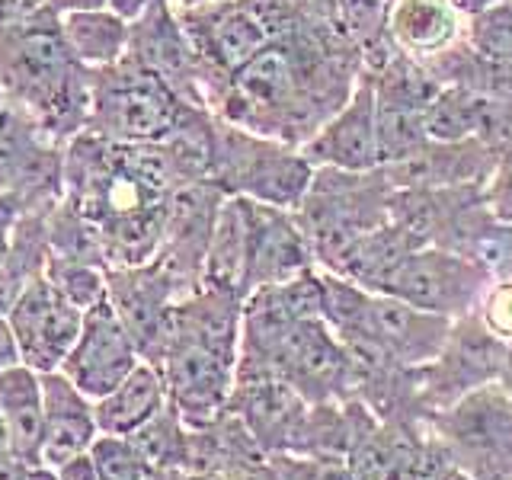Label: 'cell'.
<instances>
[{
	"instance_id": "1",
	"label": "cell",
	"mask_w": 512,
	"mask_h": 480,
	"mask_svg": "<svg viewBox=\"0 0 512 480\" xmlns=\"http://www.w3.org/2000/svg\"><path fill=\"white\" fill-rule=\"evenodd\" d=\"M365 55L333 23V4H304L301 16L218 84L208 109L218 119L301 148L340 112Z\"/></svg>"
},
{
	"instance_id": "2",
	"label": "cell",
	"mask_w": 512,
	"mask_h": 480,
	"mask_svg": "<svg viewBox=\"0 0 512 480\" xmlns=\"http://www.w3.org/2000/svg\"><path fill=\"white\" fill-rule=\"evenodd\" d=\"M0 77L45 128L61 135L87 128L90 68L71 55L61 20L48 10L36 7L0 36Z\"/></svg>"
},
{
	"instance_id": "3",
	"label": "cell",
	"mask_w": 512,
	"mask_h": 480,
	"mask_svg": "<svg viewBox=\"0 0 512 480\" xmlns=\"http://www.w3.org/2000/svg\"><path fill=\"white\" fill-rule=\"evenodd\" d=\"M202 112L186 103L164 77L125 52L122 61L90 71L87 128L119 144H160L180 135Z\"/></svg>"
},
{
	"instance_id": "4",
	"label": "cell",
	"mask_w": 512,
	"mask_h": 480,
	"mask_svg": "<svg viewBox=\"0 0 512 480\" xmlns=\"http://www.w3.org/2000/svg\"><path fill=\"white\" fill-rule=\"evenodd\" d=\"M391 199L394 186L384 167L368 173L314 167L311 186L295 208V218L314 250V260L327 269L359 237L388 224Z\"/></svg>"
},
{
	"instance_id": "5",
	"label": "cell",
	"mask_w": 512,
	"mask_h": 480,
	"mask_svg": "<svg viewBox=\"0 0 512 480\" xmlns=\"http://www.w3.org/2000/svg\"><path fill=\"white\" fill-rule=\"evenodd\" d=\"M314 164L295 144L263 138L215 116L212 180L228 196H247L295 212L311 186Z\"/></svg>"
},
{
	"instance_id": "6",
	"label": "cell",
	"mask_w": 512,
	"mask_h": 480,
	"mask_svg": "<svg viewBox=\"0 0 512 480\" xmlns=\"http://www.w3.org/2000/svg\"><path fill=\"white\" fill-rule=\"evenodd\" d=\"M301 10V0H205V4L176 7L186 36L212 71V93L224 77L292 26Z\"/></svg>"
},
{
	"instance_id": "7",
	"label": "cell",
	"mask_w": 512,
	"mask_h": 480,
	"mask_svg": "<svg viewBox=\"0 0 512 480\" xmlns=\"http://www.w3.org/2000/svg\"><path fill=\"white\" fill-rule=\"evenodd\" d=\"M493 282L490 266L445 247H416L400 260L375 292L394 295L413 308L448 320L468 317Z\"/></svg>"
},
{
	"instance_id": "8",
	"label": "cell",
	"mask_w": 512,
	"mask_h": 480,
	"mask_svg": "<svg viewBox=\"0 0 512 480\" xmlns=\"http://www.w3.org/2000/svg\"><path fill=\"white\" fill-rule=\"evenodd\" d=\"M372 74L381 167H388L429 141L426 119L442 84L426 71L420 58L407 55L404 48H394Z\"/></svg>"
},
{
	"instance_id": "9",
	"label": "cell",
	"mask_w": 512,
	"mask_h": 480,
	"mask_svg": "<svg viewBox=\"0 0 512 480\" xmlns=\"http://www.w3.org/2000/svg\"><path fill=\"white\" fill-rule=\"evenodd\" d=\"M128 55L164 77L186 103L208 109V93H212L215 80L196 45L186 36L173 0H151L148 10L132 23Z\"/></svg>"
},
{
	"instance_id": "10",
	"label": "cell",
	"mask_w": 512,
	"mask_h": 480,
	"mask_svg": "<svg viewBox=\"0 0 512 480\" xmlns=\"http://www.w3.org/2000/svg\"><path fill=\"white\" fill-rule=\"evenodd\" d=\"M7 317L23 362L39 375L58 372L84 327V311L64 298L48 276L32 279L10 304Z\"/></svg>"
},
{
	"instance_id": "11",
	"label": "cell",
	"mask_w": 512,
	"mask_h": 480,
	"mask_svg": "<svg viewBox=\"0 0 512 480\" xmlns=\"http://www.w3.org/2000/svg\"><path fill=\"white\" fill-rule=\"evenodd\" d=\"M141 365V352L132 340V333L122 324L119 311L112 301L93 304L84 311V327L68 359L61 362L58 372L68 375L87 397L100 400L112 394L119 384Z\"/></svg>"
},
{
	"instance_id": "12",
	"label": "cell",
	"mask_w": 512,
	"mask_h": 480,
	"mask_svg": "<svg viewBox=\"0 0 512 480\" xmlns=\"http://www.w3.org/2000/svg\"><path fill=\"white\" fill-rule=\"evenodd\" d=\"M301 154L314 167H340L352 173H368L381 167L378 148V122H375V74L362 71L349 103L301 144Z\"/></svg>"
},
{
	"instance_id": "13",
	"label": "cell",
	"mask_w": 512,
	"mask_h": 480,
	"mask_svg": "<svg viewBox=\"0 0 512 480\" xmlns=\"http://www.w3.org/2000/svg\"><path fill=\"white\" fill-rule=\"evenodd\" d=\"M455 320L413 308L394 295L368 292L359 324L346 333H365L378 340L397 362H426L439 359L452 336Z\"/></svg>"
},
{
	"instance_id": "14",
	"label": "cell",
	"mask_w": 512,
	"mask_h": 480,
	"mask_svg": "<svg viewBox=\"0 0 512 480\" xmlns=\"http://www.w3.org/2000/svg\"><path fill=\"white\" fill-rule=\"evenodd\" d=\"M496 170V151L480 138L464 141H426L404 160L384 167L394 189H452L487 186Z\"/></svg>"
},
{
	"instance_id": "15",
	"label": "cell",
	"mask_w": 512,
	"mask_h": 480,
	"mask_svg": "<svg viewBox=\"0 0 512 480\" xmlns=\"http://www.w3.org/2000/svg\"><path fill=\"white\" fill-rule=\"evenodd\" d=\"M314 250L295 212L250 199V272L247 295L260 285H279L311 269Z\"/></svg>"
},
{
	"instance_id": "16",
	"label": "cell",
	"mask_w": 512,
	"mask_h": 480,
	"mask_svg": "<svg viewBox=\"0 0 512 480\" xmlns=\"http://www.w3.org/2000/svg\"><path fill=\"white\" fill-rule=\"evenodd\" d=\"M42 397H45V439H42V464L61 468L77 455H87L96 442V413L87 404V394L64 372H42Z\"/></svg>"
},
{
	"instance_id": "17",
	"label": "cell",
	"mask_w": 512,
	"mask_h": 480,
	"mask_svg": "<svg viewBox=\"0 0 512 480\" xmlns=\"http://www.w3.org/2000/svg\"><path fill=\"white\" fill-rule=\"evenodd\" d=\"M0 416L10 432V455L26 468L42 464L45 439V397L42 375L26 362L0 372Z\"/></svg>"
},
{
	"instance_id": "18",
	"label": "cell",
	"mask_w": 512,
	"mask_h": 480,
	"mask_svg": "<svg viewBox=\"0 0 512 480\" xmlns=\"http://www.w3.org/2000/svg\"><path fill=\"white\" fill-rule=\"evenodd\" d=\"M512 116V106L490 100L484 93L464 90V87H439L436 100L429 106L426 132L432 141H464L480 138L493 144L500 128Z\"/></svg>"
},
{
	"instance_id": "19",
	"label": "cell",
	"mask_w": 512,
	"mask_h": 480,
	"mask_svg": "<svg viewBox=\"0 0 512 480\" xmlns=\"http://www.w3.org/2000/svg\"><path fill=\"white\" fill-rule=\"evenodd\" d=\"M461 20L464 16L452 7V0H394L388 32L397 48L426 61L464 39Z\"/></svg>"
},
{
	"instance_id": "20",
	"label": "cell",
	"mask_w": 512,
	"mask_h": 480,
	"mask_svg": "<svg viewBox=\"0 0 512 480\" xmlns=\"http://www.w3.org/2000/svg\"><path fill=\"white\" fill-rule=\"evenodd\" d=\"M164 391L167 381L157 375V368L141 362L116 391L96 400V426L106 436H135L141 426H148L164 410Z\"/></svg>"
},
{
	"instance_id": "21",
	"label": "cell",
	"mask_w": 512,
	"mask_h": 480,
	"mask_svg": "<svg viewBox=\"0 0 512 480\" xmlns=\"http://www.w3.org/2000/svg\"><path fill=\"white\" fill-rule=\"evenodd\" d=\"M61 32L68 42L71 55L84 64V68H109L125 58L128 52V32L132 23L112 10H87V13H68L61 16Z\"/></svg>"
},
{
	"instance_id": "22",
	"label": "cell",
	"mask_w": 512,
	"mask_h": 480,
	"mask_svg": "<svg viewBox=\"0 0 512 480\" xmlns=\"http://www.w3.org/2000/svg\"><path fill=\"white\" fill-rule=\"evenodd\" d=\"M391 0H333V23L365 55V68L375 71L394 52L388 32Z\"/></svg>"
},
{
	"instance_id": "23",
	"label": "cell",
	"mask_w": 512,
	"mask_h": 480,
	"mask_svg": "<svg viewBox=\"0 0 512 480\" xmlns=\"http://www.w3.org/2000/svg\"><path fill=\"white\" fill-rule=\"evenodd\" d=\"M45 276L55 282L58 292L77 304L80 311H90L93 304L109 298V279L96 263H80V260H61V256H48Z\"/></svg>"
},
{
	"instance_id": "24",
	"label": "cell",
	"mask_w": 512,
	"mask_h": 480,
	"mask_svg": "<svg viewBox=\"0 0 512 480\" xmlns=\"http://www.w3.org/2000/svg\"><path fill=\"white\" fill-rule=\"evenodd\" d=\"M90 458L100 480H144L148 461L125 436H100L90 445Z\"/></svg>"
},
{
	"instance_id": "25",
	"label": "cell",
	"mask_w": 512,
	"mask_h": 480,
	"mask_svg": "<svg viewBox=\"0 0 512 480\" xmlns=\"http://www.w3.org/2000/svg\"><path fill=\"white\" fill-rule=\"evenodd\" d=\"M464 39L484 55L512 58V0L480 16H471L468 26H464Z\"/></svg>"
},
{
	"instance_id": "26",
	"label": "cell",
	"mask_w": 512,
	"mask_h": 480,
	"mask_svg": "<svg viewBox=\"0 0 512 480\" xmlns=\"http://www.w3.org/2000/svg\"><path fill=\"white\" fill-rule=\"evenodd\" d=\"M490 148L496 151V170L487 183V202L496 218L512 224V116L506 119Z\"/></svg>"
},
{
	"instance_id": "27",
	"label": "cell",
	"mask_w": 512,
	"mask_h": 480,
	"mask_svg": "<svg viewBox=\"0 0 512 480\" xmlns=\"http://www.w3.org/2000/svg\"><path fill=\"white\" fill-rule=\"evenodd\" d=\"M135 448L141 452V458L148 464H167L176 452L183 448V439L180 432H176L173 423L160 420V413L154 416V420L148 426H141L135 436H132Z\"/></svg>"
},
{
	"instance_id": "28",
	"label": "cell",
	"mask_w": 512,
	"mask_h": 480,
	"mask_svg": "<svg viewBox=\"0 0 512 480\" xmlns=\"http://www.w3.org/2000/svg\"><path fill=\"white\" fill-rule=\"evenodd\" d=\"M480 317L500 340H512V279H500L487 288Z\"/></svg>"
},
{
	"instance_id": "29",
	"label": "cell",
	"mask_w": 512,
	"mask_h": 480,
	"mask_svg": "<svg viewBox=\"0 0 512 480\" xmlns=\"http://www.w3.org/2000/svg\"><path fill=\"white\" fill-rule=\"evenodd\" d=\"M23 362V352H20V343H16V333L10 327V317L0 314V372L10 365H20Z\"/></svg>"
},
{
	"instance_id": "30",
	"label": "cell",
	"mask_w": 512,
	"mask_h": 480,
	"mask_svg": "<svg viewBox=\"0 0 512 480\" xmlns=\"http://www.w3.org/2000/svg\"><path fill=\"white\" fill-rule=\"evenodd\" d=\"M42 10L52 16H68V13H87V10H106V0H42Z\"/></svg>"
},
{
	"instance_id": "31",
	"label": "cell",
	"mask_w": 512,
	"mask_h": 480,
	"mask_svg": "<svg viewBox=\"0 0 512 480\" xmlns=\"http://www.w3.org/2000/svg\"><path fill=\"white\" fill-rule=\"evenodd\" d=\"M10 247H13V212H10V205L0 199V272L7 269Z\"/></svg>"
},
{
	"instance_id": "32",
	"label": "cell",
	"mask_w": 512,
	"mask_h": 480,
	"mask_svg": "<svg viewBox=\"0 0 512 480\" xmlns=\"http://www.w3.org/2000/svg\"><path fill=\"white\" fill-rule=\"evenodd\" d=\"M32 10H36V7H29L26 0H0V36H4L10 26L26 20Z\"/></svg>"
},
{
	"instance_id": "33",
	"label": "cell",
	"mask_w": 512,
	"mask_h": 480,
	"mask_svg": "<svg viewBox=\"0 0 512 480\" xmlns=\"http://www.w3.org/2000/svg\"><path fill=\"white\" fill-rule=\"evenodd\" d=\"M148 4H151V0H106V10L122 16L125 23H135L138 16L148 10Z\"/></svg>"
},
{
	"instance_id": "34",
	"label": "cell",
	"mask_w": 512,
	"mask_h": 480,
	"mask_svg": "<svg viewBox=\"0 0 512 480\" xmlns=\"http://www.w3.org/2000/svg\"><path fill=\"white\" fill-rule=\"evenodd\" d=\"M500 4H506V0H452V7L464 16V20H471V16L487 13V10L500 7Z\"/></svg>"
},
{
	"instance_id": "35",
	"label": "cell",
	"mask_w": 512,
	"mask_h": 480,
	"mask_svg": "<svg viewBox=\"0 0 512 480\" xmlns=\"http://www.w3.org/2000/svg\"><path fill=\"white\" fill-rule=\"evenodd\" d=\"M308 480H356L346 468H340V464H333V461H324V464H317V468L308 474Z\"/></svg>"
},
{
	"instance_id": "36",
	"label": "cell",
	"mask_w": 512,
	"mask_h": 480,
	"mask_svg": "<svg viewBox=\"0 0 512 480\" xmlns=\"http://www.w3.org/2000/svg\"><path fill=\"white\" fill-rule=\"evenodd\" d=\"M26 464L16 458H4L0 461V480H26Z\"/></svg>"
},
{
	"instance_id": "37",
	"label": "cell",
	"mask_w": 512,
	"mask_h": 480,
	"mask_svg": "<svg viewBox=\"0 0 512 480\" xmlns=\"http://www.w3.org/2000/svg\"><path fill=\"white\" fill-rule=\"evenodd\" d=\"M4 458H13V455H10V432H7L4 416H0V461Z\"/></svg>"
},
{
	"instance_id": "38",
	"label": "cell",
	"mask_w": 512,
	"mask_h": 480,
	"mask_svg": "<svg viewBox=\"0 0 512 480\" xmlns=\"http://www.w3.org/2000/svg\"><path fill=\"white\" fill-rule=\"evenodd\" d=\"M176 7H192V4H205V0H173Z\"/></svg>"
},
{
	"instance_id": "39",
	"label": "cell",
	"mask_w": 512,
	"mask_h": 480,
	"mask_svg": "<svg viewBox=\"0 0 512 480\" xmlns=\"http://www.w3.org/2000/svg\"><path fill=\"white\" fill-rule=\"evenodd\" d=\"M301 4H333V0H301Z\"/></svg>"
},
{
	"instance_id": "40",
	"label": "cell",
	"mask_w": 512,
	"mask_h": 480,
	"mask_svg": "<svg viewBox=\"0 0 512 480\" xmlns=\"http://www.w3.org/2000/svg\"><path fill=\"white\" fill-rule=\"evenodd\" d=\"M29 7H42V0H26Z\"/></svg>"
},
{
	"instance_id": "41",
	"label": "cell",
	"mask_w": 512,
	"mask_h": 480,
	"mask_svg": "<svg viewBox=\"0 0 512 480\" xmlns=\"http://www.w3.org/2000/svg\"><path fill=\"white\" fill-rule=\"evenodd\" d=\"M391 4H394V0H391Z\"/></svg>"
}]
</instances>
